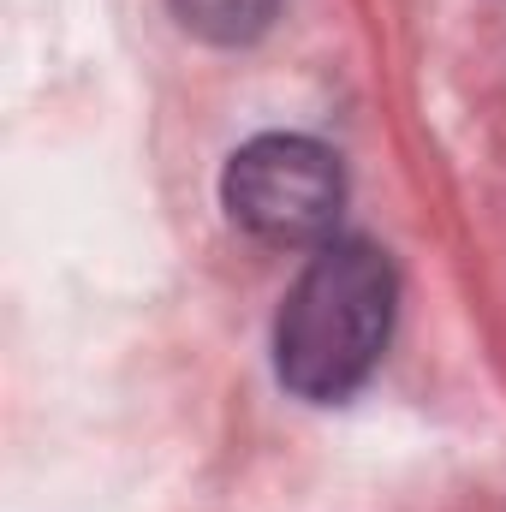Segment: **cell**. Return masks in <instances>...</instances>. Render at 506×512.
<instances>
[{
	"instance_id": "3957f363",
	"label": "cell",
	"mask_w": 506,
	"mask_h": 512,
	"mask_svg": "<svg viewBox=\"0 0 506 512\" xmlns=\"http://www.w3.org/2000/svg\"><path fill=\"white\" fill-rule=\"evenodd\" d=\"M173 12H179L185 30H197L203 42L233 48V42H251V36H262V30L274 24L280 0H173Z\"/></svg>"
},
{
	"instance_id": "6da1fadb",
	"label": "cell",
	"mask_w": 506,
	"mask_h": 512,
	"mask_svg": "<svg viewBox=\"0 0 506 512\" xmlns=\"http://www.w3.org/2000/svg\"><path fill=\"white\" fill-rule=\"evenodd\" d=\"M393 334V262L370 239H328L274 322V370L298 399H346Z\"/></svg>"
},
{
	"instance_id": "7a4b0ae2",
	"label": "cell",
	"mask_w": 506,
	"mask_h": 512,
	"mask_svg": "<svg viewBox=\"0 0 506 512\" xmlns=\"http://www.w3.org/2000/svg\"><path fill=\"white\" fill-rule=\"evenodd\" d=\"M221 197H227V215L256 239H268V245H316L340 221L346 173H340V155L322 149L316 137L268 131V137H251L227 161Z\"/></svg>"
}]
</instances>
